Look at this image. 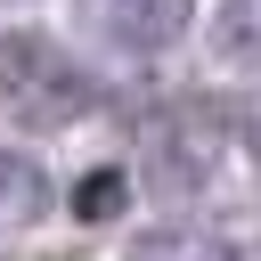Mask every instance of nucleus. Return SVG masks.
Segmentation results:
<instances>
[{
  "label": "nucleus",
  "instance_id": "f257e3e1",
  "mask_svg": "<svg viewBox=\"0 0 261 261\" xmlns=\"http://www.w3.org/2000/svg\"><path fill=\"white\" fill-rule=\"evenodd\" d=\"M0 106L16 122H73L90 106V73L41 33H0Z\"/></svg>",
  "mask_w": 261,
  "mask_h": 261
},
{
  "label": "nucleus",
  "instance_id": "f03ea898",
  "mask_svg": "<svg viewBox=\"0 0 261 261\" xmlns=\"http://www.w3.org/2000/svg\"><path fill=\"white\" fill-rule=\"evenodd\" d=\"M212 163H220V139H212L204 122H163V130H147V179H155L163 196L204 188Z\"/></svg>",
  "mask_w": 261,
  "mask_h": 261
},
{
  "label": "nucleus",
  "instance_id": "7ed1b4c3",
  "mask_svg": "<svg viewBox=\"0 0 261 261\" xmlns=\"http://www.w3.org/2000/svg\"><path fill=\"white\" fill-rule=\"evenodd\" d=\"M196 0H98V24L122 41V49H171L188 33Z\"/></svg>",
  "mask_w": 261,
  "mask_h": 261
},
{
  "label": "nucleus",
  "instance_id": "20e7f679",
  "mask_svg": "<svg viewBox=\"0 0 261 261\" xmlns=\"http://www.w3.org/2000/svg\"><path fill=\"white\" fill-rule=\"evenodd\" d=\"M41 212H49V171H41V155L0 147V228H33Z\"/></svg>",
  "mask_w": 261,
  "mask_h": 261
},
{
  "label": "nucleus",
  "instance_id": "39448f33",
  "mask_svg": "<svg viewBox=\"0 0 261 261\" xmlns=\"http://www.w3.org/2000/svg\"><path fill=\"white\" fill-rule=\"evenodd\" d=\"M212 57L261 65V0H220L212 8Z\"/></svg>",
  "mask_w": 261,
  "mask_h": 261
},
{
  "label": "nucleus",
  "instance_id": "423d86ee",
  "mask_svg": "<svg viewBox=\"0 0 261 261\" xmlns=\"http://www.w3.org/2000/svg\"><path fill=\"white\" fill-rule=\"evenodd\" d=\"M237 245H220L212 228H147L122 261H228Z\"/></svg>",
  "mask_w": 261,
  "mask_h": 261
},
{
  "label": "nucleus",
  "instance_id": "0eeeda50",
  "mask_svg": "<svg viewBox=\"0 0 261 261\" xmlns=\"http://www.w3.org/2000/svg\"><path fill=\"white\" fill-rule=\"evenodd\" d=\"M122 196H130L122 171H90V179H73V220H114Z\"/></svg>",
  "mask_w": 261,
  "mask_h": 261
},
{
  "label": "nucleus",
  "instance_id": "6e6552de",
  "mask_svg": "<svg viewBox=\"0 0 261 261\" xmlns=\"http://www.w3.org/2000/svg\"><path fill=\"white\" fill-rule=\"evenodd\" d=\"M245 139H253V147H261V98H253V114H245Z\"/></svg>",
  "mask_w": 261,
  "mask_h": 261
},
{
  "label": "nucleus",
  "instance_id": "1a4fd4ad",
  "mask_svg": "<svg viewBox=\"0 0 261 261\" xmlns=\"http://www.w3.org/2000/svg\"><path fill=\"white\" fill-rule=\"evenodd\" d=\"M228 261H261V245H237V253H228Z\"/></svg>",
  "mask_w": 261,
  "mask_h": 261
}]
</instances>
